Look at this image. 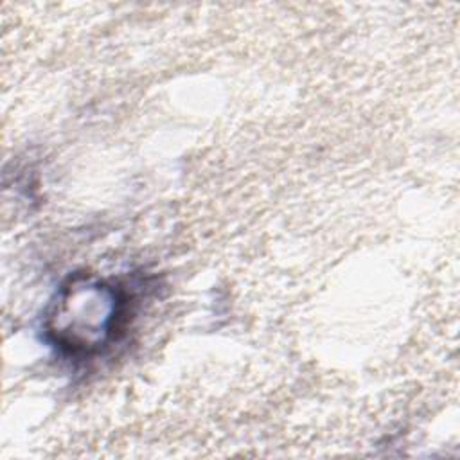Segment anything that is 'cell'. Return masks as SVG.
<instances>
[{
	"instance_id": "obj_1",
	"label": "cell",
	"mask_w": 460,
	"mask_h": 460,
	"mask_svg": "<svg viewBox=\"0 0 460 460\" xmlns=\"http://www.w3.org/2000/svg\"><path fill=\"white\" fill-rule=\"evenodd\" d=\"M131 305L133 296L119 280L74 273L56 289L45 309V341L68 359L97 358L126 331Z\"/></svg>"
}]
</instances>
